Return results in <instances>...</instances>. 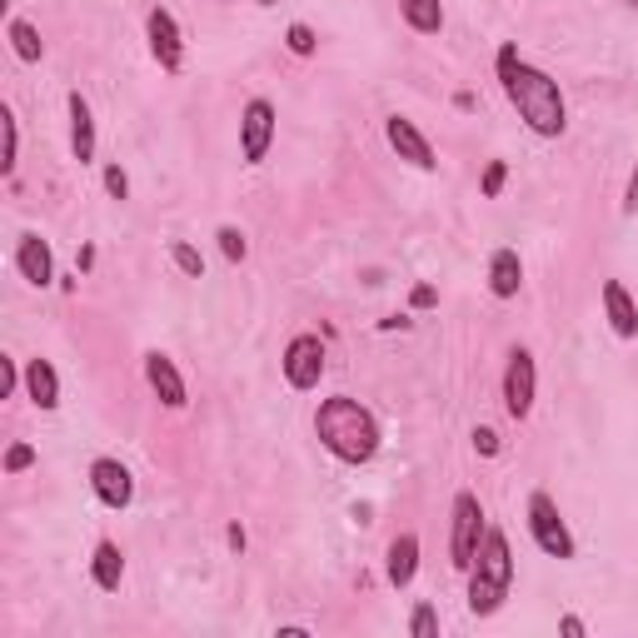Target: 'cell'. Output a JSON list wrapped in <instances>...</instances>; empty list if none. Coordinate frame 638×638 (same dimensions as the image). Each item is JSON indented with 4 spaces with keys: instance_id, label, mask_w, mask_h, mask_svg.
Segmentation results:
<instances>
[{
    "instance_id": "cell-1",
    "label": "cell",
    "mask_w": 638,
    "mask_h": 638,
    "mask_svg": "<svg viewBox=\"0 0 638 638\" xmlns=\"http://www.w3.org/2000/svg\"><path fill=\"white\" fill-rule=\"evenodd\" d=\"M494 70H499V86H504L508 105L519 110V120L529 125L534 135H539V141H559V135L569 131V105H563L559 80H553L549 70L529 66L514 41L499 45Z\"/></svg>"
},
{
    "instance_id": "cell-2",
    "label": "cell",
    "mask_w": 638,
    "mask_h": 638,
    "mask_svg": "<svg viewBox=\"0 0 638 638\" xmlns=\"http://www.w3.org/2000/svg\"><path fill=\"white\" fill-rule=\"evenodd\" d=\"M314 434H320V444H325L339 464H369L379 455V444H384V429H379L374 410H365L349 394H335V400H325L314 410Z\"/></svg>"
},
{
    "instance_id": "cell-3",
    "label": "cell",
    "mask_w": 638,
    "mask_h": 638,
    "mask_svg": "<svg viewBox=\"0 0 638 638\" xmlns=\"http://www.w3.org/2000/svg\"><path fill=\"white\" fill-rule=\"evenodd\" d=\"M508 584H514V553H508V534L489 524L484 544H479L474 563H469V614L489 618L504 608Z\"/></svg>"
},
{
    "instance_id": "cell-4",
    "label": "cell",
    "mask_w": 638,
    "mask_h": 638,
    "mask_svg": "<svg viewBox=\"0 0 638 638\" xmlns=\"http://www.w3.org/2000/svg\"><path fill=\"white\" fill-rule=\"evenodd\" d=\"M484 504H479V494H469V489H459L455 494V529H449V563H455L459 573H469V563H474L479 544H484Z\"/></svg>"
},
{
    "instance_id": "cell-5",
    "label": "cell",
    "mask_w": 638,
    "mask_h": 638,
    "mask_svg": "<svg viewBox=\"0 0 638 638\" xmlns=\"http://www.w3.org/2000/svg\"><path fill=\"white\" fill-rule=\"evenodd\" d=\"M529 534H534V544H539L549 559H573V553H579V544H573L559 504H553V494H544V489H534V494H529Z\"/></svg>"
},
{
    "instance_id": "cell-6",
    "label": "cell",
    "mask_w": 638,
    "mask_h": 638,
    "mask_svg": "<svg viewBox=\"0 0 638 638\" xmlns=\"http://www.w3.org/2000/svg\"><path fill=\"white\" fill-rule=\"evenodd\" d=\"M275 131H280V115H275L270 100H265V96L245 100V110H239V160L260 165L265 155H270V145H275Z\"/></svg>"
},
{
    "instance_id": "cell-7",
    "label": "cell",
    "mask_w": 638,
    "mask_h": 638,
    "mask_svg": "<svg viewBox=\"0 0 638 638\" xmlns=\"http://www.w3.org/2000/svg\"><path fill=\"white\" fill-rule=\"evenodd\" d=\"M534 394H539V369H534V355L524 345H514V349H508V365H504V410H508V419H529Z\"/></svg>"
},
{
    "instance_id": "cell-8",
    "label": "cell",
    "mask_w": 638,
    "mask_h": 638,
    "mask_svg": "<svg viewBox=\"0 0 638 638\" xmlns=\"http://www.w3.org/2000/svg\"><path fill=\"white\" fill-rule=\"evenodd\" d=\"M284 379H290V390L310 394L320 390V379H325V339L320 335H294L284 345V359H280Z\"/></svg>"
},
{
    "instance_id": "cell-9",
    "label": "cell",
    "mask_w": 638,
    "mask_h": 638,
    "mask_svg": "<svg viewBox=\"0 0 638 638\" xmlns=\"http://www.w3.org/2000/svg\"><path fill=\"white\" fill-rule=\"evenodd\" d=\"M145 41H150V55L155 66L165 70V76H175V70L184 66V35H180V21H175L165 5H150L145 11Z\"/></svg>"
},
{
    "instance_id": "cell-10",
    "label": "cell",
    "mask_w": 638,
    "mask_h": 638,
    "mask_svg": "<svg viewBox=\"0 0 638 638\" xmlns=\"http://www.w3.org/2000/svg\"><path fill=\"white\" fill-rule=\"evenodd\" d=\"M90 494L100 499L105 508H131L135 504V479L131 469L120 464V459H90Z\"/></svg>"
},
{
    "instance_id": "cell-11",
    "label": "cell",
    "mask_w": 638,
    "mask_h": 638,
    "mask_svg": "<svg viewBox=\"0 0 638 638\" xmlns=\"http://www.w3.org/2000/svg\"><path fill=\"white\" fill-rule=\"evenodd\" d=\"M384 141H390V150L400 155L404 165H414V170H434V145H429V135L414 125L410 115H390L384 120Z\"/></svg>"
},
{
    "instance_id": "cell-12",
    "label": "cell",
    "mask_w": 638,
    "mask_h": 638,
    "mask_svg": "<svg viewBox=\"0 0 638 638\" xmlns=\"http://www.w3.org/2000/svg\"><path fill=\"white\" fill-rule=\"evenodd\" d=\"M145 384L155 390V400H160L165 410H184V404H190V394H184V374L175 369L170 355H160V349L145 355Z\"/></svg>"
},
{
    "instance_id": "cell-13",
    "label": "cell",
    "mask_w": 638,
    "mask_h": 638,
    "mask_svg": "<svg viewBox=\"0 0 638 638\" xmlns=\"http://www.w3.org/2000/svg\"><path fill=\"white\" fill-rule=\"evenodd\" d=\"M15 270H21V280L35 284V290L55 284V255H51V245H45L35 230H25V235L15 239Z\"/></svg>"
},
{
    "instance_id": "cell-14",
    "label": "cell",
    "mask_w": 638,
    "mask_h": 638,
    "mask_svg": "<svg viewBox=\"0 0 638 638\" xmlns=\"http://www.w3.org/2000/svg\"><path fill=\"white\" fill-rule=\"evenodd\" d=\"M66 110H70V155H76V165H90L96 160V110L80 90L66 96Z\"/></svg>"
},
{
    "instance_id": "cell-15",
    "label": "cell",
    "mask_w": 638,
    "mask_h": 638,
    "mask_svg": "<svg viewBox=\"0 0 638 638\" xmlns=\"http://www.w3.org/2000/svg\"><path fill=\"white\" fill-rule=\"evenodd\" d=\"M604 320L618 339H638V304L624 280H604Z\"/></svg>"
},
{
    "instance_id": "cell-16",
    "label": "cell",
    "mask_w": 638,
    "mask_h": 638,
    "mask_svg": "<svg viewBox=\"0 0 638 638\" xmlns=\"http://www.w3.org/2000/svg\"><path fill=\"white\" fill-rule=\"evenodd\" d=\"M524 290V260H519V249H494L489 255V294L494 300H514V294Z\"/></svg>"
},
{
    "instance_id": "cell-17",
    "label": "cell",
    "mask_w": 638,
    "mask_h": 638,
    "mask_svg": "<svg viewBox=\"0 0 638 638\" xmlns=\"http://www.w3.org/2000/svg\"><path fill=\"white\" fill-rule=\"evenodd\" d=\"M25 394H31L35 410H60V374H55L51 359H31L25 365Z\"/></svg>"
},
{
    "instance_id": "cell-18",
    "label": "cell",
    "mask_w": 638,
    "mask_h": 638,
    "mask_svg": "<svg viewBox=\"0 0 638 638\" xmlns=\"http://www.w3.org/2000/svg\"><path fill=\"white\" fill-rule=\"evenodd\" d=\"M384 573H390L394 589L414 584V573H419V534H400V539L390 544V553H384Z\"/></svg>"
},
{
    "instance_id": "cell-19",
    "label": "cell",
    "mask_w": 638,
    "mask_h": 638,
    "mask_svg": "<svg viewBox=\"0 0 638 638\" xmlns=\"http://www.w3.org/2000/svg\"><path fill=\"white\" fill-rule=\"evenodd\" d=\"M90 579H96V589H105V594L120 589V579H125V553H120L115 539L96 544V553H90Z\"/></svg>"
},
{
    "instance_id": "cell-20",
    "label": "cell",
    "mask_w": 638,
    "mask_h": 638,
    "mask_svg": "<svg viewBox=\"0 0 638 638\" xmlns=\"http://www.w3.org/2000/svg\"><path fill=\"white\" fill-rule=\"evenodd\" d=\"M5 41H11L15 60H25V66H41L45 45H41V31H35L31 21H21V15H11V25H5Z\"/></svg>"
},
{
    "instance_id": "cell-21",
    "label": "cell",
    "mask_w": 638,
    "mask_h": 638,
    "mask_svg": "<svg viewBox=\"0 0 638 638\" xmlns=\"http://www.w3.org/2000/svg\"><path fill=\"white\" fill-rule=\"evenodd\" d=\"M400 15L410 31L419 35H439L444 31V5L439 0H400Z\"/></svg>"
},
{
    "instance_id": "cell-22",
    "label": "cell",
    "mask_w": 638,
    "mask_h": 638,
    "mask_svg": "<svg viewBox=\"0 0 638 638\" xmlns=\"http://www.w3.org/2000/svg\"><path fill=\"white\" fill-rule=\"evenodd\" d=\"M170 260H175V270L184 275V280H205V255H200L195 245H190V239H170Z\"/></svg>"
},
{
    "instance_id": "cell-23",
    "label": "cell",
    "mask_w": 638,
    "mask_h": 638,
    "mask_svg": "<svg viewBox=\"0 0 638 638\" xmlns=\"http://www.w3.org/2000/svg\"><path fill=\"white\" fill-rule=\"evenodd\" d=\"M215 239H220V255H225L230 265H239L249 255V239H245V230H235V225H220L215 230Z\"/></svg>"
},
{
    "instance_id": "cell-24",
    "label": "cell",
    "mask_w": 638,
    "mask_h": 638,
    "mask_svg": "<svg viewBox=\"0 0 638 638\" xmlns=\"http://www.w3.org/2000/svg\"><path fill=\"white\" fill-rule=\"evenodd\" d=\"M284 45H290V55H300V60H310L314 51H320V35L310 31V25L304 21H294L290 31H284Z\"/></svg>"
},
{
    "instance_id": "cell-25",
    "label": "cell",
    "mask_w": 638,
    "mask_h": 638,
    "mask_svg": "<svg viewBox=\"0 0 638 638\" xmlns=\"http://www.w3.org/2000/svg\"><path fill=\"white\" fill-rule=\"evenodd\" d=\"M0 125H5V160H0V175H15V160H21V131H15L11 110H0Z\"/></svg>"
},
{
    "instance_id": "cell-26",
    "label": "cell",
    "mask_w": 638,
    "mask_h": 638,
    "mask_svg": "<svg viewBox=\"0 0 638 638\" xmlns=\"http://www.w3.org/2000/svg\"><path fill=\"white\" fill-rule=\"evenodd\" d=\"M504 180H508V165H504V160H489V165H484V180H479V195H484V200H499V195H504Z\"/></svg>"
},
{
    "instance_id": "cell-27",
    "label": "cell",
    "mask_w": 638,
    "mask_h": 638,
    "mask_svg": "<svg viewBox=\"0 0 638 638\" xmlns=\"http://www.w3.org/2000/svg\"><path fill=\"white\" fill-rule=\"evenodd\" d=\"M410 634H414V638H434V634H439V614H434V604H414Z\"/></svg>"
},
{
    "instance_id": "cell-28",
    "label": "cell",
    "mask_w": 638,
    "mask_h": 638,
    "mask_svg": "<svg viewBox=\"0 0 638 638\" xmlns=\"http://www.w3.org/2000/svg\"><path fill=\"white\" fill-rule=\"evenodd\" d=\"M100 180H105V195H110V200H131V175L120 170L115 160L105 165V175H100Z\"/></svg>"
},
{
    "instance_id": "cell-29",
    "label": "cell",
    "mask_w": 638,
    "mask_h": 638,
    "mask_svg": "<svg viewBox=\"0 0 638 638\" xmlns=\"http://www.w3.org/2000/svg\"><path fill=\"white\" fill-rule=\"evenodd\" d=\"M31 464H35V449H31V444H11V449H5V474H25Z\"/></svg>"
},
{
    "instance_id": "cell-30",
    "label": "cell",
    "mask_w": 638,
    "mask_h": 638,
    "mask_svg": "<svg viewBox=\"0 0 638 638\" xmlns=\"http://www.w3.org/2000/svg\"><path fill=\"white\" fill-rule=\"evenodd\" d=\"M469 439H474V449H479L484 459H494L499 449H504V444H499V434L489 429V424H474V434H469Z\"/></svg>"
},
{
    "instance_id": "cell-31",
    "label": "cell",
    "mask_w": 638,
    "mask_h": 638,
    "mask_svg": "<svg viewBox=\"0 0 638 638\" xmlns=\"http://www.w3.org/2000/svg\"><path fill=\"white\" fill-rule=\"evenodd\" d=\"M25 374H15V359L0 355V394H15V384H21Z\"/></svg>"
},
{
    "instance_id": "cell-32",
    "label": "cell",
    "mask_w": 638,
    "mask_h": 638,
    "mask_svg": "<svg viewBox=\"0 0 638 638\" xmlns=\"http://www.w3.org/2000/svg\"><path fill=\"white\" fill-rule=\"evenodd\" d=\"M410 304H414V310H434V304H439V290H434V284H414Z\"/></svg>"
},
{
    "instance_id": "cell-33",
    "label": "cell",
    "mask_w": 638,
    "mask_h": 638,
    "mask_svg": "<svg viewBox=\"0 0 638 638\" xmlns=\"http://www.w3.org/2000/svg\"><path fill=\"white\" fill-rule=\"evenodd\" d=\"M638 210V165H634V175H628V190H624V215H634Z\"/></svg>"
},
{
    "instance_id": "cell-34",
    "label": "cell",
    "mask_w": 638,
    "mask_h": 638,
    "mask_svg": "<svg viewBox=\"0 0 638 638\" xmlns=\"http://www.w3.org/2000/svg\"><path fill=\"white\" fill-rule=\"evenodd\" d=\"M559 634L584 638V618H579V614H563V618H559Z\"/></svg>"
},
{
    "instance_id": "cell-35",
    "label": "cell",
    "mask_w": 638,
    "mask_h": 638,
    "mask_svg": "<svg viewBox=\"0 0 638 638\" xmlns=\"http://www.w3.org/2000/svg\"><path fill=\"white\" fill-rule=\"evenodd\" d=\"M225 544H230V549H235V553H245V529H239V524H230V529H225Z\"/></svg>"
},
{
    "instance_id": "cell-36",
    "label": "cell",
    "mask_w": 638,
    "mask_h": 638,
    "mask_svg": "<svg viewBox=\"0 0 638 638\" xmlns=\"http://www.w3.org/2000/svg\"><path fill=\"white\" fill-rule=\"evenodd\" d=\"M260 5H275V0H260Z\"/></svg>"
}]
</instances>
